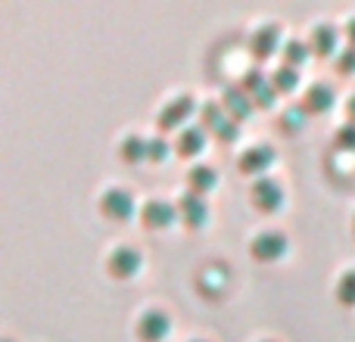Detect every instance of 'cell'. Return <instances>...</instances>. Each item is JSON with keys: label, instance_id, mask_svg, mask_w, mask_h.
Instances as JSON below:
<instances>
[{"label": "cell", "instance_id": "25", "mask_svg": "<svg viewBox=\"0 0 355 342\" xmlns=\"http://www.w3.org/2000/svg\"><path fill=\"white\" fill-rule=\"evenodd\" d=\"M343 37H346V41H349V47H355V16H349V19H346Z\"/></svg>", "mask_w": 355, "mask_h": 342}, {"label": "cell", "instance_id": "3", "mask_svg": "<svg viewBox=\"0 0 355 342\" xmlns=\"http://www.w3.org/2000/svg\"><path fill=\"white\" fill-rule=\"evenodd\" d=\"M284 199H287V193H284V183L277 181V177L265 174V177H256V181L250 183V202L259 208L262 215H275L284 208Z\"/></svg>", "mask_w": 355, "mask_h": 342}, {"label": "cell", "instance_id": "30", "mask_svg": "<svg viewBox=\"0 0 355 342\" xmlns=\"http://www.w3.org/2000/svg\"><path fill=\"white\" fill-rule=\"evenodd\" d=\"M3 342H10V339H3Z\"/></svg>", "mask_w": 355, "mask_h": 342}, {"label": "cell", "instance_id": "19", "mask_svg": "<svg viewBox=\"0 0 355 342\" xmlns=\"http://www.w3.org/2000/svg\"><path fill=\"white\" fill-rule=\"evenodd\" d=\"M271 84H275L277 93H293L296 87H300V69L287 66V62H281V66L271 72Z\"/></svg>", "mask_w": 355, "mask_h": 342}, {"label": "cell", "instance_id": "8", "mask_svg": "<svg viewBox=\"0 0 355 342\" xmlns=\"http://www.w3.org/2000/svg\"><path fill=\"white\" fill-rule=\"evenodd\" d=\"M277 162V153L268 147V143H252V147H246L243 153H240V159H237V168L243 171L246 177H265L268 174V168Z\"/></svg>", "mask_w": 355, "mask_h": 342}, {"label": "cell", "instance_id": "6", "mask_svg": "<svg viewBox=\"0 0 355 342\" xmlns=\"http://www.w3.org/2000/svg\"><path fill=\"white\" fill-rule=\"evenodd\" d=\"M135 333L141 342H166L168 333H172V318H168V312H162V308H147V312H141V318H137Z\"/></svg>", "mask_w": 355, "mask_h": 342}, {"label": "cell", "instance_id": "12", "mask_svg": "<svg viewBox=\"0 0 355 342\" xmlns=\"http://www.w3.org/2000/svg\"><path fill=\"white\" fill-rule=\"evenodd\" d=\"M300 103L306 106L309 116H324V112H331L334 106H337V93H334L331 84H324V81H315V84H309V91L302 93Z\"/></svg>", "mask_w": 355, "mask_h": 342}, {"label": "cell", "instance_id": "11", "mask_svg": "<svg viewBox=\"0 0 355 342\" xmlns=\"http://www.w3.org/2000/svg\"><path fill=\"white\" fill-rule=\"evenodd\" d=\"M340 41H343V31L337 28L334 22H318L312 28V37H309V47H312L315 56H334L337 60V53L343 47H340Z\"/></svg>", "mask_w": 355, "mask_h": 342}, {"label": "cell", "instance_id": "13", "mask_svg": "<svg viewBox=\"0 0 355 342\" xmlns=\"http://www.w3.org/2000/svg\"><path fill=\"white\" fill-rule=\"evenodd\" d=\"M240 87H243V91L252 97V103H256V106H262V109H268V106H271V100L277 97L275 84H271V75L259 72V69H252V72H246V78H243V84H240Z\"/></svg>", "mask_w": 355, "mask_h": 342}, {"label": "cell", "instance_id": "20", "mask_svg": "<svg viewBox=\"0 0 355 342\" xmlns=\"http://www.w3.org/2000/svg\"><path fill=\"white\" fill-rule=\"evenodd\" d=\"M306 122H309V112H306V106L302 103H293L290 109H284V116H281L284 134H296V131H302L306 128Z\"/></svg>", "mask_w": 355, "mask_h": 342}, {"label": "cell", "instance_id": "15", "mask_svg": "<svg viewBox=\"0 0 355 342\" xmlns=\"http://www.w3.org/2000/svg\"><path fill=\"white\" fill-rule=\"evenodd\" d=\"M218 187V174H215V168L212 165H190L187 171V190L190 193H196V196H209L212 190Z\"/></svg>", "mask_w": 355, "mask_h": 342}, {"label": "cell", "instance_id": "9", "mask_svg": "<svg viewBox=\"0 0 355 342\" xmlns=\"http://www.w3.org/2000/svg\"><path fill=\"white\" fill-rule=\"evenodd\" d=\"M178 218H181V224L184 227H190V231H202V227L209 224V202H206V196H196V193H184V196H178Z\"/></svg>", "mask_w": 355, "mask_h": 342}, {"label": "cell", "instance_id": "22", "mask_svg": "<svg viewBox=\"0 0 355 342\" xmlns=\"http://www.w3.org/2000/svg\"><path fill=\"white\" fill-rule=\"evenodd\" d=\"M334 293H337V302L343 308H355V268H349V271H343V274H340Z\"/></svg>", "mask_w": 355, "mask_h": 342}, {"label": "cell", "instance_id": "27", "mask_svg": "<svg viewBox=\"0 0 355 342\" xmlns=\"http://www.w3.org/2000/svg\"><path fill=\"white\" fill-rule=\"evenodd\" d=\"M352 231H355V215H352Z\"/></svg>", "mask_w": 355, "mask_h": 342}, {"label": "cell", "instance_id": "1", "mask_svg": "<svg viewBox=\"0 0 355 342\" xmlns=\"http://www.w3.org/2000/svg\"><path fill=\"white\" fill-rule=\"evenodd\" d=\"M200 116V106L193 103V97L190 93H178V97L166 100V106L159 109V116H156V125H159L162 134H168V131H184L187 125H193L190 118Z\"/></svg>", "mask_w": 355, "mask_h": 342}, {"label": "cell", "instance_id": "26", "mask_svg": "<svg viewBox=\"0 0 355 342\" xmlns=\"http://www.w3.org/2000/svg\"><path fill=\"white\" fill-rule=\"evenodd\" d=\"M346 122L355 125V97H349V103H346Z\"/></svg>", "mask_w": 355, "mask_h": 342}, {"label": "cell", "instance_id": "21", "mask_svg": "<svg viewBox=\"0 0 355 342\" xmlns=\"http://www.w3.org/2000/svg\"><path fill=\"white\" fill-rule=\"evenodd\" d=\"M175 153V143H168L166 134H153L150 137V147H147V162H156V165H162V162H168Z\"/></svg>", "mask_w": 355, "mask_h": 342}, {"label": "cell", "instance_id": "5", "mask_svg": "<svg viewBox=\"0 0 355 342\" xmlns=\"http://www.w3.org/2000/svg\"><path fill=\"white\" fill-rule=\"evenodd\" d=\"M144 268V255L137 246H116V249L110 252V258H106V271H110L116 280H131V277H137Z\"/></svg>", "mask_w": 355, "mask_h": 342}, {"label": "cell", "instance_id": "17", "mask_svg": "<svg viewBox=\"0 0 355 342\" xmlns=\"http://www.w3.org/2000/svg\"><path fill=\"white\" fill-rule=\"evenodd\" d=\"M147 147H150V137L141 134H125L119 141V159L128 162V165H137V162H147Z\"/></svg>", "mask_w": 355, "mask_h": 342}, {"label": "cell", "instance_id": "24", "mask_svg": "<svg viewBox=\"0 0 355 342\" xmlns=\"http://www.w3.org/2000/svg\"><path fill=\"white\" fill-rule=\"evenodd\" d=\"M334 62H337V72L340 75H355V47H343Z\"/></svg>", "mask_w": 355, "mask_h": 342}, {"label": "cell", "instance_id": "10", "mask_svg": "<svg viewBox=\"0 0 355 342\" xmlns=\"http://www.w3.org/2000/svg\"><path fill=\"white\" fill-rule=\"evenodd\" d=\"M284 44H287V41L281 37V25H277V22H262L250 35V50L259 56V60H268V56L281 53Z\"/></svg>", "mask_w": 355, "mask_h": 342}, {"label": "cell", "instance_id": "18", "mask_svg": "<svg viewBox=\"0 0 355 342\" xmlns=\"http://www.w3.org/2000/svg\"><path fill=\"white\" fill-rule=\"evenodd\" d=\"M284 62L293 69H302L309 60H312V47H309V41H300V37H287V44H284L281 50Z\"/></svg>", "mask_w": 355, "mask_h": 342}, {"label": "cell", "instance_id": "14", "mask_svg": "<svg viewBox=\"0 0 355 342\" xmlns=\"http://www.w3.org/2000/svg\"><path fill=\"white\" fill-rule=\"evenodd\" d=\"M209 131L202 128L200 122H193V125H187L184 131H178V137H175V150L181 156H187V159H193V156H200L202 150H206V143H209Z\"/></svg>", "mask_w": 355, "mask_h": 342}, {"label": "cell", "instance_id": "28", "mask_svg": "<svg viewBox=\"0 0 355 342\" xmlns=\"http://www.w3.org/2000/svg\"><path fill=\"white\" fill-rule=\"evenodd\" d=\"M259 342H275V339H259Z\"/></svg>", "mask_w": 355, "mask_h": 342}, {"label": "cell", "instance_id": "7", "mask_svg": "<svg viewBox=\"0 0 355 342\" xmlns=\"http://www.w3.org/2000/svg\"><path fill=\"white\" fill-rule=\"evenodd\" d=\"M137 218H141V224L147 227V231H168L175 221H181L178 218V206L175 202H168V199H162V196L144 202Z\"/></svg>", "mask_w": 355, "mask_h": 342}, {"label": "cell", "instance_id": "29", "mask_svg": "<svg viewBox=\"0 0 355 342\" xmlns=\"http://www.w3.org/2000/svg\"><path fill=\"white\" fill-rule=\"evenodd\" d=\"M190 342H202V339H190Z\"/></svg>", "mask_w": 355, "mask_h": 342}, {"label": "cell", "instance_id": "4", "mask_svg": "<svg viewBox=\"0 0 355 342\" xmlns=\"http://www.w3.org/2000/svg\"><path fill=\"white\" fill-rule=\"evenodd\" d=\"M287 249H290L287 233H284V231H275V227H268V231H259L256 237L250 240L252 258H256V262H265V264L281 262V258L287 255Z\"/></svg>", "mask_w": 355, "mask_h": 342}, {"label": "cell", "instance_id": "16", "mask_svg": "<svg viewBox=\"0 0 355 342\" xmlns=\"http://www.w3.org/2000/svg\"><path fill=\"white\" fill-rule=\"evenodd\" d=\"M221 106L227 109V116H234L240 122V118L252 116V109H256V103H252V97L243 91V87H227L225 93H221Z\"/></svg>", "mask_w": 355, "mask_h": 342}, {"label": "cell", "instance_id": "23", "mask_svg": "<svg viewBox=\"0 0 355 342\" xmlns=\"http://www.w3.org/2000/svg\"><path fill=\"white\" fill-rule=\"evenodd\" d=\"M334 143H337V150L340 153H355V125L352 122H346V125H340V131H337V137H334Z\"/></svg>", "mask_w": 355, "mask_h": 342}, {"label": "cell", "instance_id": "2", "mask_svg": "<svg viewBox=\"0 0 355 342\" xmlns=\"http://www.w3.org/2000/svg\"><path fill=\"white\" fill-rule=\"evenodd\" d=\"M97 208H100V215L110 221H131L135 215H141L131 190H125V187H106L97 199Z\"/></svg>", "mask_w": 355, "mask_h": 342}]
</instances>
